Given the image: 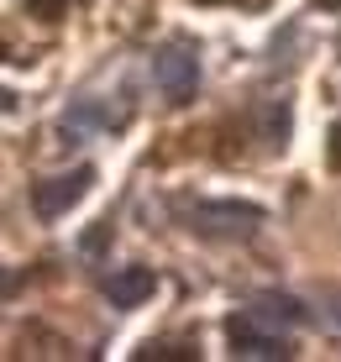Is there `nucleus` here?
I'll use <instances>...</instances> for the list:
<instances>
[{
    "instance_id": "obj_1",
    "label": "nucleus",
    "mask_w": 341,
    "mask_h": 362,
    "mask_svg": "<svg viewBox=\"0 0 341 362\" xmlns=\"http://www.w3.org/2000/svg\"><path fill=\"white\" fill-rule=\"evenodd\" d=\"M184 226L210 242H247L262 226V210L236 205V199H195V205H184Z\"/></svg>"
},
{
    "instance_id": "obj_2",
    "label": "nucleus",
    "mask_w": 341,
    "mask_h": 362,
    "mask_svg": "<svg viewBox=\"0 0 341 362\" xmlns=\"http://www.w3.org/2000/svg\"><path fill=\"white\" fill-rule=\"evenodd\" d=\"M153 84H158V95L168 100V105H189L200 90V53L189 42H168V47H158V58H153Z\"/></svg>"
},
{
    "instance_id": "obj_3",
    "label": "nucleus",
    "mask_w": 341,
    "mask_h": 362,
    "mask_svg": "<svg viewBox=\"0 0 341 362\" xmlns=\"http://www.w3.org/2000/svg\"><path fill=\"white\" fill-rule=\"evenodd\" d=\"M90 184H95V168H90V163H79L74 173H63V179H42V184L32 189L37 221H63L84 194H90Z\"/></svg>"
},
{
    "instance_id": "obj_4",
    "label": "nucleus",
    "mask_w": 341,
    "mask_h": 362,
    "mask_svg": "<svg viewBox=\"0 0 341 362\" xmlns=\"http://www.w3.org/2000/svg\"><path fill=\"white\" fill-rule=\"evenodd\" d=\"M226 336H231V352H236V357H294V341H289V336L262 331L258 320H247V315H242V310L231 315Z\"/></svg>"
},
{
    "instance_id": "obj_5",
    "label": "nucleus",
    "mask_w": 341,
    "mask_h": 362,
    "mask_svg": "<svg viewBox=\"0 0 341 362\" xmlns=\"http://www.w3.org/2000/svg\"><path fill=\"white\" fill-rule=\"evenodd\" d=\"M242 315L258 320L262 331H279V336H289L294 326H305V305H299L294 294H258V299L242 310Z\"/></svg>"
},
{
    "instance_id": "obj_6",
    "label": "nucleus",
    "mask_w": 341,
    "mask_h": 362,
    "mask_svg": "<svg viewBox=\"0 0 341 362\" xmlns=\"http://www.w3.org/2000/svg\"><path fill=\"white\" fill-rule=\"evenodd\" d=\"M153 289H158V273L153 268H121V273H110V279H105V299L116 310H137L142 299H153Z\"/></svg>"
},
{
    "instance_id": "obj_7",
    "label": "nucleus",
    "mask_w": 341,
    "mask_h": 362,
    "mask_svg": "<svg viewBox=\"0 0 341 362\" xmlns=\"http://www.w3.org/2000/svg\"><path fill=\"white\" fill-rule=\"evenodd\" d=\"M320 315L341 331V289H320Z\"/></svg>"
}]
</instances>
